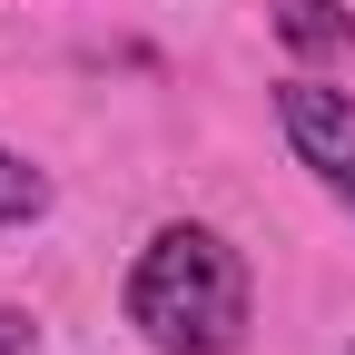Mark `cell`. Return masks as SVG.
<instances>
[{
	"label": "cell",
	"mask_w": 355,
	"mask_h": 355,
	"mask_svg": "<svg viewBox=\"0 0 355 355\" xmlns=\"http://www.w3.org/2000/svg\"><path fill=\"white\" fill-rule=\"evenodd\" d=\"M119 306L158 355H237L247 316H257V286H247V257L217 227L178 217V227H158L128 257V296Z\"/></svg>",
	"instance_id": "1"
},
{
	"label": "cell",
	"mask_w": 355,
	"mask_h": 355,
	"mask_svg": "<svg viewBox=\"0 0 355 355\" xmlns=\"http://www.w3.org/2000/svg\"><path fill=\"white\" fill-rule=\"evenodd\" d=\"M277 128H286L296 168H316V188L355 217V99L296 69V79H277Z\"/></svg>",
	"instance_id": "2"
},
{
	"label": "cell",
	"mask_w": 355,
	"mask_h": 355,
	"mask_svg": "<svg viewBox=\"0 0 355 355\" xmlns=\"http://www.w3.org/2000/svg\"><path fill=\"white\" fill-rule=\"evenodd\" d=\"M266 20H277V40L296 60H345L355 50V10L345 0H266Z\"/></svg>",
	"instance_id": "3"
},
{
	"label": "cell",
	"mask_w": 355,
	"mask_h": 355,
	"mask_svg": "<svg viewBox=\"0 0 355 355\" xmlns=\"http://www.w3.org/2000/svg\"><path fill=\"white\" fill-rule=\"evenodd\" d=\"M30 217H50V178L20 148H0V227H30Z\"/></svg>",
	"instance_id": "4"
},
{
	"label": "cell",
	"mask_w": 355,
	"mask_h": 355,
	"mask_svg": "<svg viewBox=\"0 0 355 355\" xmlns=\"http://www.w3.org/2000/svg\"><path fill=\"white\" fill-rule=\"evenodd\" d=\"M30 345V316H10V306H0V355H20Z\"/></svg>",
	"instance_id": "5"
}]
</instances>
